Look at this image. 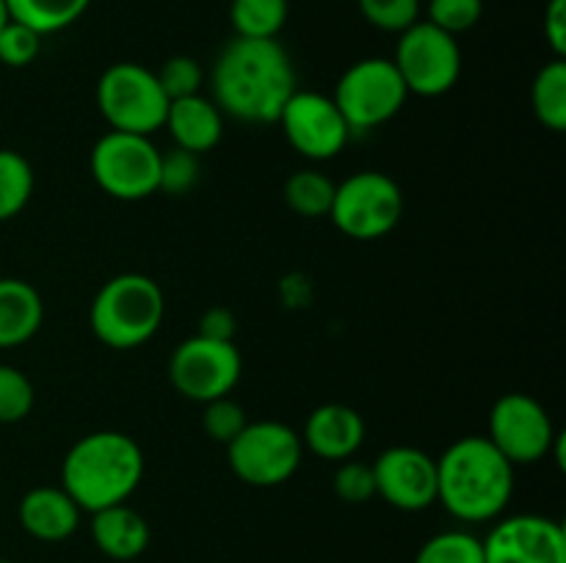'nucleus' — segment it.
<instances>
[{
  "label": "nucleus",
  "instance_id": "4",
  "mask_svg": "<svg viewBox=\"0 0 566 563\" xmlns=\"http://www.w3.org/2000/svg\"><path fill=\"white\" fill-rule=\"evenodd\" d=\"M166 315V298L147 274L111 276L94 296L88 326L103 346L130 351L158 334Z\"/></svg>",
  "mask_w": 566,
  "mask_h": 563
},
{
  "label": "nucleus",
  "instance_id": "35",
  "mask_svg": "<svg viewBox=\"0 0 566 563\" xmlns=\"http://www.w3.org/2000/svg\"><path fill=\"white\" fill-rule=\"evenodd\" d=\"M545 39L556 59H566V0H551L547 3Z\"/></svg>",
  "mask_w": 566,
  "mask_h": 563
},
{
  "label": "nucleus",
  "instance_id": "10",
  "mask_svg": "<svg viewBox=\"0 0 566 563\" xmlns=\"http://www.w3.org/2000/svg\"><path fill=\"white\" fill-rule=\"evenodd\" d=\"M392 64L409 94L442 97L462 77V47L457 36L440 31L429 20H418L398 33Z\"/></svg>",
  "mask_w": 566,
  "mask_h": 563
},
{
  "label": "nucleus",
  "instance_id": "20",
  "mask_svg": "<svg viewBox=\"0 0 566 563\" xmlns=\"http://www.w3.org/2000/svg\"><path fill=\"white\" fill-rule=\"evenodd\" d=\"M44 301L36 287L17 276H0V348H20L39 334Z\"/></svg>",
  "mask_w": 566,
  "mask_h": 563
},
{
  "label": "nucleus",
  "instance_id": "17",
  "mask_svg": "<svg viewBox=\"0 0 566 563\" xmlns=\"http://www.w3.org/2000/svg\"><path fill=\"white\" fill-rule=\"evenodd\" d=\"M81 513L77 502L61 486H36L22 495L17 508L22 530L44 544H59L75 535Z\"/></svg>",
  "mask_w": 566,
  "mask_h": 563
},
{
  "label": "nucleus",
  "instance_id": "32",
  "mask_svg": "<svg viewBox=\"0 0 566 563\" xmlns=\"http://www.w3.org/2000/svg\"><path fill=\"white\" fill-rule=\"evenodd\" d=\"M199 182V155L186 152V149H169L160 152V188L158 191L182 196L193 191Z\"/></svg>",
  "mask_w": 566,
  "mask_h": 563
},
{
  "label": "nucleus",
  "instance_id": "18",
  "mask_svg": "<svg viewBox=\"0 0 566 563\" xmlns=\"http://www.w3.org/2000/svg\"><path fill=\"white\" fill-rule=\"evenodd\" d=\"M164 127L169 130L177 149L205 155L219 147L221 136H224V114L210 97L191 94V97L171 99Z\"/></svg>",
  "mask_w": 566,
  "mask_h": 563
},
{
  "label": "nucleus",
  "instance_id": "25",
  "mask_svg": "<svg viewBox=\"0 0 566 563\" xmlns=\"http://www.w3.org/2000/svg\"><path fill=\"white\" fill-rule=\"evenodd\" d=\"M335 182L315 169L293 171L285 182V202L302 219H324L332 210Z\"/></svg>",
  "mask_w": 566,
  "mask_h": 563
},
{
  "label": "nucleus",
  "instance_id": "36",
  "mask_svg": "<svg viewBox=\"0 0 566 563\" xmlns=\"http://www.w3.org/2000/svg\"><path fill=\"white\" fill-rule=\"evenodd\" d=\"M235 315L224 307H213L202 315L199 320V331L197 334L210 337V340H227V342H235Z\"/></svg>",
  "mask_w": 566,
  "mask_h": 563
},
{
  "label": "nucleus",
  "instance_id": "7",
  "mask_svg": "<svg viewBox=\"0 0 566 563\" xmlns=\"http://www.w3.org/2000/svg\"><path fill=\"white\" fill-rule=\"evenodd\" d=\"M401 215V185L385 171H354L335 185L329 219L352 241H379L390 235Z\"/></svg>",
  "mask_w": 566,
  "mask_h": 563
},
{
  "label": "nucleus",
  "instance_id": "24",
  "mask_svg": "<svg viewBox=\"0 0 566 563\" xmlns=\"http://www.w3.org/2000/svg\"><path fill=\"white\" fill-rule=\"evenodd\" d=\"M36 188V174L25 155L0 147V224L17 219L28 208Z\"/></svg>",
  "mask_w": 566,
  "mask_h": 563
},
{
  "label": "nucleus",
  "instance_id": "13",
  "mask_svg": "<svg viewBox=\"0 0 566 563\" xmlns=\"http://www.w3.org/2000/svg\"><path fill=\"white\" fill-rule=\"evenodd\" d=\"M287 144L307 160H332L346 149L352 127L335 99L310 88H296L280 114Z\"/></svg>",
  "mask_w": 566,
  "mask_h": 563
},
{
  "label": "nucleus",
  "instance_id": "2",
  "mask_svg": "<svg viewBox=\"0 0 566 563\" xmlns=\"http://www.w3.org/2000/svg\"><path fill=\"white\" fill-rule=\"evenodd\" d=\"M514 469L486 436H462L437 458V502L459 522H492L512 502Z\"/></svg>",
  "mask_w": 566,
  "mask_h": 563
},
{
  "label": "nucleus",
  "instance_id": "37",
  "mask_svg": "<svg viewBox=\"0 0 566 563\" xmlns=\"http://www.w3.org/2000/svg\"><path fill=\"white\" fill-rule=\"evenodd\" d=\"M9 22V9H6V0H0V28Z\"/></svg>",
  "mask_w": 566,
  "mask_h": 563
},
{
  "label": "nucleus",
  "instance_id": "28",
  "mask_svg": "<svg viewBox=\"0 0 566 563\" xmlns=\"http://www.w3.org/2000/svg\"><path fill=\"white\" fill-rule=\"evenodd\" d=\"M164 94L171 99L191 97V94H202L205 86V70L197 59L191 55H171L160 64V70H155Z\"/></svg>",
  "mask_w": 566,
  "mask_h": 563
},
{
  "label": "nucleus",
  "instance_id": "21",
  "mask_svg": "<svg viewBox=\"0 0 566 563\" xmlns=\"http://www.w3.org/2000/svg\"><path fill=\"white\" fill-rule=\"evenodd\" d=\"M88 6H92V0H6L9 20L22 22L39 36L75 25L86 14Z\"/></svg>",
  "mask_w": 566,
  "mask_h": 563
},
{
  "label": "nucleus",
  "instance_id": "6",
  "mask_svg": "<svg viewBox=\"0 0 566 563\" xmlns=\"http://www.w3.org/2000/svg\"><path fill=\"white\" fill-rule=\"evenodd\" d=\"M88 171L111 199L142 202L160 188V149L149 136L108 130L94 141Z\"/></svg>",
  "mask_w": 566,
  "mask_h": 563
},
{
  "label": "nucleus",
  "instance_id": "8",
  "mask_svg": "<svg viewBox=\"0 0 566 563\" xmlns=\"http://www.w3.org/2000/svg\"><path fill=\"white\" fill-rule=\"evenodd\" d=\"M332 99L340 108L343 119L352 127V132H357L374 130V127H381L390 119H396L398 110L407 105L409 92L392 59L370 55V59L354 61L343 72Z\"/></svg>",
  "mask_w": 566,
  "mask_h": 563
},
{
  "label": "nucleus",
  "instance_id": "3",
  "mask_svg": "<svg viewBox=\"0 0 566 563\" xmlns=\"http://www.w3.org/2000/svg\"><path fill=\"white\" fill-rule=\"evenodd\" d=\"M147 469L142 445L122 431H92L66 450L61 489L81 511H103L130 500Z\"/></svg>",
  "mask_w": 566,
  "mask_h": 563
},
{
  "label": "nucleus",
  "instance_id": "19",
  "mask_svg": "<svg viewBox=\"0 0 566 563\" xmlns=\"http://www.w3.org/2000/svg\"><path fill=\"white\" fill-rule=\"evenodd\" d=\"M88 530H92L94 546L111 561H136L147 552L149 539H153L147 519L127 502L94 511Z\"/></svg>",
  "mask_w": 566,
  "mask_h": 563
},
{
  "label": "nucleus",
  "instance_id": "31",
  "mask_svg": "<svg viewBox=\"0 0 566 563\" xmlns=\"http://www.w3.org/2000/svg\"><path fill=\"white\" fill-rule=\"evenodd\" d=\"M481 17H484V0H429L426 6V20L451 36L468 33L470 28L479 25Z\"/></svg>",
  "mask_w": 566,
  "mask_h": 563
},
{
  "label": "nucleus",
  "instance_id": "22",
  "mask_svg": "<svg viewBox=\"0 0 566 563\" xmlns=\"http://www.w3.org/2000/svg\"><path fill=\"white\" fill-rule=\"evenodd\" d=\"M531 108L536 121L553 132L566 130V61L553 59L536 72L531 86Z\"/></svg>",
  "mask_w": 566,
  "mask_h": 563
},
{
  "label": "nucleus",
  "instance_id": "33",
  "mask_svg": "<svg viewBox=\"0 0 566 563\" xmlns=\"http://www.w3.org/2000/svg\"><path fill=\"white\" fill-rule=\"evenodd\" d=\"M39 50H42V36L22 22L9 20L0 28V64L22 70L36 61Z\"/></svg>",
  "mask_w": 566,
  "mask_h": 563
},
{
  "label": "nucleus",
  "instance_id": "23",
  "mask_svg": "<svg viewBox=\"0 0 566 563\" xmlns=\"http://www.w3.org/2000/svg\"><path fill=\"white\" fill-rule=\"evenodd\" d=\"M291 14V0H230L235 36L276 39Z\"/></svg>",
  "mask_w": 566,
  "mask_h": 563
},
{
  "label": "nucleus",
  "instance_id": "11",
  "mask_svg": "<svg viewBox=\"0 0 566 563\" xmlns=\"http://www.w3.org/2000/svg\"><path fill=\"white\" fill-rule=\"evenodd\" d=\"M169 381L182 397L210 403L230 395L243 373V359L235 342L193 334L182 340L169 357Z\"/></svg>",
  "mask_w": 566,
  "mask_h": 563
},
{
  "label": "nucleus",
  "instance_id": "1",
  "mask_svg": "<svg viewBox=\"0 0 566 563\" xmlns=\"http://www.w3.org/2000/svg\"><path fill=\"white\" fill-rule=\"evenodd\" d=\"M213 103L247 125H271L296 92V66L276 39L235 36L221 47L210 75Z\"/></svg>",
  "mask_w": 566,
  "mask_h": 563
},
{
  "label": "nucleus",
  "instance_id": "16",
  "mask_svg": "<svg viewBox=\"0 0 566 563\" xmlns=\"http://www.w3.org/2000/svg\"><path fill=\"white\" fill-rule=\"evenodd\" d=\"M304 450L326 461H348L357 456L365 442V419L363 414L346 403H324L313 408L304 423L302 434Z\"/></svg>",
  "mask_w": 566,
  "mask_h": 563
},
{
  "label": "nucleus",
  "instance_id": "34",
  "mask_svg": "<svg viewBox=\"0 0 566 563\" xmlns=\"http://www.w3.org/2000/svg\"><path fill=\"white\" fill-rule=\"evenodd\" d=\"M335 495L340 497L343 502H352V506H363V502L374 500L376 497V480H374V469L370 464L365 461H348L337 464L335 472Z\"/></svg>",
  "mask_w": 566,
  "mask_h": 563
},
{
  "label": "nucleus",
  "instance_id": "5",
  "mask_svg": "<svg viewBox=\"0 0 566 563\" xmlns=\"http://www.w3.org/2000/svg\"><path fill=\"white\" fill-rule=\"evenodd\" d=\"M97 110L111 130L153 136L164 127L169 97L153 70L136 61L111 64L97 81Z\"/></svg>",
  "mask_w": 566,
  "mask_h": 563
},
{
  "label": "nucleus",
  "instance_id": "9",
  "mask_svg": "<svg viewBox=\"0 0 566 563\" xmlns=\"http://www.w3.org/2000/svg\"><path fill=\"white\" fill-rule=\"evenodd\" d=\"M304 458L302 436L280 419H258L227 445V461L247 486L271 489L298 472Z\"/></svg>",
  "mask_w": 566,
  "mask_h": 563
},
{
  "label": "nucleus",
  "instance_id": "38",
  "mask_svg": "<svg viewBox=\"0 0 566 563\" xmlns=\"http://www.w3.org/2000/svg\"><path fill=\"white\" fill-rule=\"evenodd\" d=\"M0 563H11V561H6V557H0Z\"/></svg>",
  "mask_w": 566,
  "mask_h": 563
},
{
  "label": "nucleus",
  "instance_id": "26",
  "mask_svg": "<svg viewBox=\"0 0 566 563\" xmlns=\"http://www.w3.org/2000/svg\"><path fill=\"white\" fill-rule=\"evenodd\" d=\"M415 563H484V546L468 530H442L420 546Z\"/></svg>",
  "mask_w": 566,
  "mask_h": 563
},
{
  "label": "nucleus",
  "instance_id": "30",
  "mask_svg": "<svg viewBox=\"0 0 566 563\" xmlns=\"http://www.w3.org/2000/svg\"><path fill=\"white\" fill-rule=\"evenodd\" d=\"M205 412H202V431L208 439L219 442V445H230L243 428H247V412L238 401H232L230 395L224 397H216V401L202 403Z\"/></svg>",
  "mask_w": 566,
  "mask_h": 563
},
{
  "label": "nucleus",
  "instance_id": "29",
  "mask_svg": "<svg viewBox=\"0 0 566 563\" xmlns=\"http://www.w3.org/2000/svg\"><path fill=\"white\" fill-rule=\"evenodd\" d=\"M357 9L385 33H403L420 20V0H357Z\"/></svg>",
  "mask_w": 566,
  "mask_h": 563
},
{
  "label": "nucleus",
  "instance_id": "12",
  "mask_svg": "<svg viewBox=\"0 0 566 563\" xmlns=\"http://www.w3.org/2000/svg\"><path fill=\"white\" fill-rule=\"evenodd\" d=\"M558 434L562 431L553 423L551 412L525 392H506L497 397L486 423V439L514 467H528L542 458H551Z\"/></svg>",
  "mask_w": 566,
  "mask_h": 563
},
{
  "label": "nucleus",
  "instance_id": "27",
  "mask_svg": "<svg viewBox=\"0 0 566 563\" xmlns=\"http://www.w3.org/2000/svg\"><path fill=\"white\" fill-rule=\"evenodd\" d=\"M36 403L33 381L14 364L0 362V425H11L25 419Z\"/></svg>",
  "mask_w": 566,
  "mask_h": 563
},
{
  "label": "nucleus",
  "instance_id": "15",
  "mask_svg": "<svg viewBox=\"0 0 566 563\" xmlns=\"http://www.w3.org/2000/svg\"><path fill=\"white\" fill-rule=\"evenodd\" d=\"M376 497L398 511L418 513L437 502V458L412 445L387 447L370 464Z\"/></svg>",
  "mask_w": 566,
  "mask_h": 563
},
{
  "label": "nucleus",
  "instance_id": "14",
  "mask_svg": "<svg viewBox=\"0 0 566 563\" xmlns=\"http://www.w3.org/2000/svg\"><path fill=\"white\" fill-rule=\"evenodd\" d=\"M484 563H566V530L542 513L503 517L481 539Z\"/></svg>",
  "mask_w": 566,
  "mask_h": 563
}]
</instances>
